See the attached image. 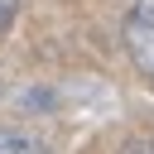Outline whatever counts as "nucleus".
<instances>
[{
    "label": "nucleus",
    "mask_w": 154,
    "mask_h": 154,
    "mask_svg": "<svg viewBox=\"0 0 154 154\" xmlns=\"http://www.w3.org/2000/svg\"><path fill=\"white\" fill-rule=\"evenodd\" d=\"M120 154H154V140H130Z\"/></svg>",
    "instance_id": "nucleus-3"
},
{
    "label": "nucleus",
    "mask_w": 154,
    "mask_h": 154,
    "mask_svg": "<svg viewBox=\"0 0 154 154\" xmlns=\"http://www.w3.org/2000/svg\"><path fill=\"white\" fill-rule=\"evenodd\" d=\"M0 154H38V144L19 130H0Z\"/></svg>",
    "instance_id": "nucleus-2"
},
{
    "label": "nucleus",
    "mask_w": 154,
    "mask_h": 154,
    "mask_svg": "<svg viewBox=\"0 0 154 154\" xmlns=\"http://www.w3.org/2000/svg\"><path fill=\"white\" fill-rule=\"evenodd\" d=\"M125 48H130V63L154 82V0H130V14H125Z\"/></svg>",
    "instance_id": "nucleus-1"
},
{
    "label": "nucleus",
    "mask_w": 154,
    "mask_h": 154,
    "mask_svg": "<svg viewBox=\"0 0 154 154\" xmlns=\"http://www.w3.org/2000/svg\"><path fill=\"white\" fill-rule=\"evenodd\" d=\"M10 14H14V0H0V24H10Z\"/></svg>",
    "instance_id": "nucleus-4"
}]
</instances>
